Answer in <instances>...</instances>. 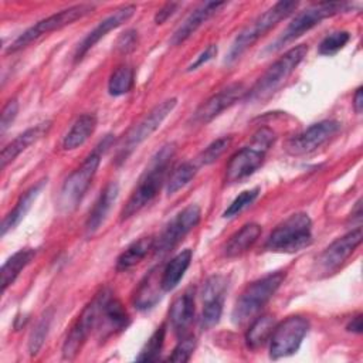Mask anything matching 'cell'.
<instances>
[{"label":"cell","mask_w":363,"mask_h":363,"mask_svg":"<svg viewBox=\"0 0 363 363\" xmlns=\"http://www.w3.org/2000/svg\"><path fill=\"white\" fill-rule=\"evenodd\" d=\"M309 330V320L301 315L286 318L275 326L269 340V357L278 360L294 354Z\"/></svg>","instance_id":"8fae6325"},{"label":"cell","mask_w":363,"mask_h":363,"mask_svg":"<svg viewBox=\"0 0 363 363\" xmlns=\"http://www.w3.org/2000/svg\"><path fill=\"white\" fill-rule=\"evenodd\" d=\"M258 193H259V187L241 191V194H238V196L231 201V204L225 208V211L223 213V216H224L225 218H230V217L237 216L238 213H241L245 207H248V206L258 197Z\"/></svg>","instance_id":"74e56055"},{"label":"cell","mask_w":363,"mask_h":363,"mask_svg":"<svg viewBox=\"0 0 363 363\" xmlns=\"http://www.w3.org/2000/svg\"><path fill=\"white\" fill-rule=\"evenodd\" d=\"M225 4H227L225 1H206L201 6H199L194 11L189 14V17L173 33L170 38V44L179 45L184 43L191 34L197 31L199 27H201L210 17H213Z\"/></svg>","instance_id":"ffe728a7"},{"label":"cell","mask_w":363,"mask_h":363,"mask_svg":"<svg viewBox=\"0 0 363 363\" xmlns=\"http://www.w3.org/2000/svg\"><path fill=\"white\" fill-rule=\"evenodd\" d=\"M194 311V288H189L173 301L169 311L170 325L177 335L186 333L193 322Z\"/></svg>","instance_id":"7402d4cb"},{"label":"cell","mask_w":363,"mask_h":363,"mask_svg":"<svg viewBox=\"0 0 363 363\" xmlns=\"http://www.w3.org/2000/svg\"><path fill=\"white\" fill-rule=\"evenodd\" d=\"M179 7V3H166L163 7H160L157 10V13L155 14V23L156 24H163L170 16H173L176 13Z\"/></svg>","instance_id":"7bdbcfd3"},{"label":"cell","mask_w":363,"mask_h":363,"mask_svg":"<svg viewBox=\"0 0 363 363\" xmlns=\"http://www.w3.org/2000/svg\"><path fill=\"white\" fill-rule=\"evenodd\" d=\"M231 143V138L230 136H223L216 139L214 142H211L199 156V162L201 164H211L214 163L224 152L225 149L230 146Z\"/></svg>","instance_id":"8d00e7d4"},{"label":"cell","mask_w":363,"mask_h":363,"mask_svg":"<svg viewBox=\"0 0 363 363\" xmlns=\"http://www.w3.org/2000/svg\"><path fill=\"white\" fill-rule=\"evenodd\" d=\"M177 104L176 98H169L160 104H157L155 108L149 111L126 135L123 139L119 150H118V160L123 162L126 157L150 135L159 129V126L163 123V121L167 118V115L174 109Z\"/></svg>","instance_id":"9c48e42d"},{"label":"cell","mask_w":363,"mask_h":363,"mask_svg":"<svg viewBox=\"0 0 363 363\" xmlns=\"http://www.w3.org/2000/svg\"><path fill=\"white\" fill-rule=\"evenodd\" d=\"M138 47V31L128 30L116 41V50L122 54H128Z\"/></svg>","instance_id":"60d3db41"},{"label":"cell","mask_w":363,"mask_h":363,"mask_svg":"<svg viewBox=\"0 0 363 363\" xmlns=\"http://www.w3.org/2000/svg\"><path fill=\"white\" fill-rule=\"evenodd\" d=\"M349 7L350 4L345 1H325L305 9L291 20V23L282 31V34L267 48V51L274 52L282 48L285 44L294 41L295 38L301 37L315 26L320 24V21H323L325 18L336 16L339 13H345L349 10Z\"/></svg>","instance_id":"52a82bcc"},{"label":"cell","mask_w":363,"mask_h":363,"mask_svg":"<svg viewBox=\"0 0 363 363\" xmlns=\"http://www.w3.org/2000/svg\"><path fill=\"white\" fill-rule=\"evenodd\" d=\"M284 279L285 271H275L247 285L234 305L233 322L242 325L252 319L274 296Z\"/></svg>","instance_id":"5b68a950"},{"label":"cell","mask_w":363,"mask_h":363,"mask_svg":"<svg viewBox=\"0 0 363 363\" xmlns=\"http://www.w3.org/2000/svg\"><path fill=\"white\" fill-rule=\"evenodd\" d=\"M191 257H193L191 250L186 248V250L180 251L177 255H174L167 262V265L162 271V277H160V286L164 292H169L179 285V282L182 281L184 272L187 271V268L191 262Z\"/></svg>","instance_id":"484cf974"},{"label":"cell","mask_w":363,"mask_h":363,"mask_svg":"<svg viewBox=\"0 0 363 363\" xmlns=\"http://www.w3.org/2000/svg\"><path fill=\"white\" fill-rule=\"evenodd\" d=\"M196 349V337L194 336H183L180 342L173 349L172 354L167 357L169 362L174 363H184L189 362L193 352Z\"/></svg>","instance_id":"f35d334b"},{"label":"cell","mask_w":363,"mask_h":363,"mask_svg":"<svg viewBox=\"0 0 363 363\" xmlns=\"http://www.w3.org/2000/svg\"><path fill=\"white\" fill-rule=\"evenodd\" d=\"M136 11L135 4H126L121 9H116L112 14H109L106 18L101 20L78 44L75 54H74V61L78 62L82 60V57L101 40L104 38L111 30L122 26L125 21H128Z\"/></svg>","instance_id":"e0dca14e"},{"label":"cell","mask_w":363,"mask_h":363,"mask_svg":"<svg viewBox=\"0 0 363 363\" xmlns=\"http://www.w3.org/2000/svg\"><path fill=\"white\" fill-rule=\"evenodd\" d=\"M340 129V123L333 119L320 121L318 123L311 125L305 130L299 132L298 135L292 136L286 145L285 150L292 156L308 155L326 142H329Z\"/></svg>","instance_id":"4fadbf2b"},{"label":"cell","mask_w":363,"mask_h":363,"mask_svg":"<svg viewBox=\"0 0 363 363\" xmlns=\"http://www.w3.org/2000/svg\"><path fill=\"white\" fill-rule=\"evenodd\" d=\"M261 235V225L257 223H248L242 225L225 244L224 254L228 258H235L247 252Z\"/></svg>","instance_id":"4316f807"},{"label":"cell","mask_w":363,"mask_h":363,"mask_svg":"<svg viewBox=\"0 0 363 363\" xmlns=\"http://www.w3.org/2000/svg\"><path fill=\"white\" fill-rule=\"evenodd\" d=\"M176 153V145L167 143L160 147L150 159L149 164L146 166L145 172L139 177L132 194L129 196L126 204L121 211V220H128L136 213H139L143 207H146L160 191L170 163Z\"/></svg>","instance_id":"6da1fadb"},{"label":"cell","mask_w":363,"mask_h":363,"mask_svg":"<svg viewBox=\"0 0 363 363\" xmlns=\"http://www.w3.org/2000/svg\"><path fill=\"white\" fill-rule=\"evenodd\" d=\"M197 173V167L196 164L190 163V162H184L182 164H179L169 176L167 179V186H166V191L167 194H174L176 191H179L180 189H183L186 184L190 183V180L196 176Z\"/></svg>","instance_id":"d6a6232c"},{"label":"cell","mask_w":363,"mask_h":363,"mask_svg":"<svg viewBox=\"0 0 363 363\" xmlns=\"http://www.w3.org/2000/svg\"><path fill=\"white\" fill-rule=\"evenodd\" d=\"M18 112V104L16 99H10L6 102L1 111V119H0V132L4 133L10 125L14 122Z\"/></svg>","instance_id":"ab89813d"},{"label":"cell","mask_w":363,"mask_h":363,"mask_svg":"<svg viewBox=\"0 0 363 363\" xmlns=\"http://www.w3.org/2000/svg\"><path fill=\"white\" fill-rule=\"evenodd\" d=\"M308 54V45L299 44L288 50L282 57H279L268 69L257 79L250 91H247V99L251 102H262L271 98L282 84L289 78L295 68Z\"/></svg>","instance_id":"277c9868"},{"label":"cell","mask_w":363,"mask_h":363,"mask_svg":"<svg viewBox=\"0 0 363 363\" xmlns=\"http://www.w3.org/2000/svg\"><path fill=\"white\" fill-rule=\"evenodd\" d=\"M95 9V4L91 3H81V4H75L71 6L68 9L60 10L58 13H54L40 21H37L34 26L28 27L26 31H23L9 47H7V52H16L24 47H27L28 44H31L33 41L38 40L40 37L60 30L65 26L72 24L74 21L88 16L89 13H92V10Z\"/></svg>","instance_id":"ba28073f"},{"label":"cell","mask_w":363,"mask_h":363,"mask_svg":"<svg viewBox=\"0 0 363 363\" xmlns=\"http://www.w3.org/2000/svg\"><path fill=\"white\" fill-rule=\"evenodd\" d=\"M227 291V279L223 275H213L206 279L201 291L203 312L200 318L201 329H211L220 322Z\"/></svg>","instance_id":"9a60e30c"},{"label":"cell","mask_w":363,"mask_h":363,"mask_svg":"<svg viewBox=\"0 0 363 363\" xmlns=\"http://www.w3.org/2000/svg\"><path fill=\"white\" fill-rule=\"evenodd\" d=\"M34 257H35V250L21 248L7 258V261L3 264L0 271V284H1L3 292L16 281L20 272L33 261Z\"/></svg>","instance_id":"83f0119b"},{"label":"cell","mask_w":363,"mask_h":363,"mask_svg":"<svg viewBox=\"0 0 363 363\" xmlns=\"http://www.w3.org/2000/svg\"><path fill=\"white\" fill-rule=\"evenodd\" d=\"M201 210L197 204H189L179 211L155 238L153 251L156 255H164L172 251L200 221Z\"/></svg>","instance_id":"7c38bea8"},{"label":"cell","mask_w":363,"mask_h":363,"mask_svg":"<svg viewBox=\"0 0 363 363\" xmlns=\"http://www.w3.org/2000/svg\"><path fill=\"white\" fill-rule=\"evenodd\" d=\"M164 335H166V329L164 325H160L147 339V342L145 343V346L142 347L139 356L136 357L138 362H155L159 359L163 343H164Z\"/></svg>","instance_id":"e575fe53"},{"label":"cell","mask_w":363,"mask_h":363,"mask_svg":"<svg viewBox=\"0 0 363 363\" xmlns=\"http://www.w3.org/2000/svg\"><path fill=\"white\" fill-rule=\"evenodd\" d=\"M347 330L354 332V333H362L363 330V323H362V315H356L352 318V320L347 325Z\"/></svg>","instance_id":"f6af8a7d"},{"label":"cell","mask_w":363,"mask_h":363,"mask_svg":"<svg viewBox=\"0 0 363 363\" xmlns=\"http://www.w3.org/2000/svg\"><path fill=\"white\" fill-rule=\"evenodd\" d=\"M52 315H54V311L50 308L48 311H45L43 313V316L40 318V320L34 326V329H33V332L28 337V352H30L31 356H35L40 352V349H41V346H43V343H44V340L48 335L51 320H52Z\"/></svg>","instance_id":"836d02e7"},{"label":"cell","mask_w":363,"mask_h":363,"mask_svg":"<svg viewBox=\"0 0 363 363\" xmlns=\"http://www.w3.org/2000/svg\"><path fill=\"white\" fill-rule=\"evenodd\" d=\"M96 116L94 113H82L72 123L71 129L65 133L61 146L64 150H74L82 146L96 128Z\"/></svg>","instance_id":"d4e9b609"},{"label":"cell","mask_w":363,"mask_h":363,"mask_svg":"<svg viewBox=\"0 0 363 363\" xmlns=\"http://www.w3.org/2000/svg\"><path fill=\"white\" fill-rule=\"evenodd\" d=\"M312 242V221L306 213H295L278 224L265 241V250L296 252Z\"/></svg>","instance_id":"8992f818"},{"label":"cell","mask_w":363,"mask_h":363,"mask_svg":"<svg viewBox=\"0 0 363 363\" xmlns=\"http://www.w3.org/2000/svg\"><path fill=\"white\" fill-rule=\"evenodd\" d=\"M216 54H217V45L216 44H210L204 51H201L197 57H196V60L187 67V71H194V69H197L199 67H201L203 64H206V62H208L210 60H213V57H216Z\"/></svg>","instance_id":"b9f144b4"},{"label":"cell","mask_w":363,"mask_h":363,"mask_svg":"<svg viewBox=\"0 0 363 363\" xmlns=\"http://www.w3.org/2000/svg\"><path fill=\"white\" fill-rule=\"evenodd\" d=\"M353 109L356 113H362L363 109V94H362V86H359L353 95Z\"/></svg>","instance_id":"ee69618b"},{"label":"cell","mask_w":363,"mask_h":363,"mask_svg":"<svg viewBox=\"0 0 363 363\" xmlns=\"http://www.w3.org/2000/svg\"><path fill=\"white\" fill-rule=\"evenodd\" d=\"M108 292V289H102L99 294H96V296L82 309V312L71 326L62 345V357L65 360H71L78 354L79 349L85 343L92 329L96 328L101 306Z\"/></svg>","instance_id":"30bf717a"},{"label":"cell","mask_w":363,"mask_h":363,"mask_svg":"<svg viewBox=\"0 0 363 363\" xmlns=\"http://www.w3.org/2000/svg\"><path fill=\"white\" fill-rule=\"evenodd\" d=\"M51 128V122L45 121L41 122L33 128L26 129L23 133H20L16 139H13L7 146L3 147L1 150V156H0V162H1V167L4 169L9 163H11L21 152H24L30 145L35 143L37 140H40L43 136L47 135V132Z\"/></svg>","instance_id":"44dd1931"},{"label":"cell","mask_w":363,"mask_h":363,"mask_svg":"<svg viewBox=\"0 0 363 363\" xmlns=\"http://www.w3.org/2000/svg\"><path fill=\"white\" fill-rule=\"evenodd\" d=\"M350 40V34L347 31H335L326 35L319 44V54L320 55H333L340 51Z\"/></svg>","instance_id":"d590c367"},{"label":"cell","mask_w":363,"mask_h":363,"mask_svg":"<svg viewBox=\"0 0 363 363\" xmlns=\"http://www.w3.org/2000/svg\"><path fill=\"white\" fill-rule=\"evenodd\" d=\"M275 326H277V322L272 315H261L255 318V320L251 323L245 335L247 346L251 349H257L262 346L271 337Z\"/></svg>","instance_id":"4dcf8cb0"},{"label":"cell","mask_w":363,"mask_h":363,"mask_svg":"<svg viewBox=\"0 0 363 363\" xmlns=\"http://www.w3.org/2000/svg\"><path fill=\"white\" fill-rule=\"evenodd\" d=\"M45 184H47V180H40L38 183L33 184L28 190H26L20 196L14 208L10 213H7V216L1 221V227H0V235L1 237H4L10 230L16 228L20 224V221L27 216L33 203L35 201V199L38 197V194L41 193V190Z\"/></svg>","instance_id":"603a6c76"},{"label":"cell","mask_w":363,"mask_h":363,"mask_svg":"<svg viewBox=\"0 0 363 363\" xmlns=\"http://www.w3.org/2000/svg\"><path fill=\"white\" fill-rule=\"evenodd\" d=\"M245 94H247V89L244 88L242 84H238V82L223 88L194 111V113L190 118V122L193 125H206L211 122L224 109L230 108L238 99L244 98Z\"/></svg>","instance_id":"5bb4252c"},{"label":"cell","mask_w":363,"mask_h":363,"mask_svg":"<svg viewBox=\"0 0 363 363\" xmlns=\"http://www.w3.org/2000/svg\"><path fill=\"white\" fill-rule=\"evenodd\" d=\"M135 72L130 65L122 64L115 68L108 81V92L112 96H122L128 94L133 86Z\"/></svg>","instance_id":"1f68e13d"},{"label":"cell","mask_w":363,"mask_h":363,"mask_svg":"<svg viewBox=\"0 0 363 363\" xmlns=\"http://www.w3.org/2000/svg\"><path fill=\"white\" fill-rule=\"evenodd\" d=\"M112 142H113L112 135H106V138L104 140H101L99 145L95 146V149L85 157L82 164L79 167H77L65 179V182L60 190V196H58V201H57L60 211L69 213L77 208V206L81 203L82 197L88 191V189L96 174L102 155L106 152L108 147H111Z\"/></svg>","instance_id":"7a4b0ae2"},{"label":"cell","mask_w":363,"mask_h":363,"mask_svg":"<svg viewBox=\"0 0 363 363\" xmlns=\"http://www.w3.org/2000/svg\"><path fill=\"white\" fill-rule=\"evenodd\" d=\"M118 193H119V186L115 182H111L104 187V190L101 191L99 197L96 199L94 207L91 208L86 223H85V230L89 235H92L102 225L112 204L116 201Z\"/></svg>","instance_id":"cb8c5ba5"},{"label":"cell","mask_w":363,"mask_h":363,"mask_svg":"<svg viewBox=\"0 0 363 363\" xmlns=\"http://www.w3.org/2000/svg\"><path fill=\"white\" fill-rule=\"evenodd\" d=\"M362 235V227L359 225L347 234L336 238L332 244H329V247L322 251V254L316 259L318 268L326 274L336 271L360 245Z\"/></svg>","instance_id":"2e32d148"},{"label":"cell","mask_w":363,"mask_h":363,"mask_svg":"<svg viewBox=\"0 0 363 363\" xmlns=\"http://www.w3.org/2000/svg\"><path fill=\"white\" fill-rule=\"evenodd\" d=\"M129 325V315L123 305L121 303L119 299L113 298L111 292L105 296L101 312H99V319L96 326H99V335L101 339H106L111 335H115Z\"/></svg>","instance_id":"d6986e66"},{"label":"cell","mask_w":363,"mask_h":363,"mask_svg":"<svg viewBox=\"0 0 363 363\" xmlns=\"http://www.w3.org/2000/svg\"><path fill=\"white\" fill-rule=\"evenodd\" d=\"M298 1H278L261 16H258L250 26H247L233 41L224 62L231 64L238 60L252 44H255L262 35H265L271 28H274L281 20L286 18L292 14L294 10L298 7Z\"/></svg>","instance_id":"3957f363"},{"label":"cell","mask_w":363,"mask_h":363,"mask_svg":"<svg viewBox=\"0 0 363 363\" xmlns=\"http://www.w3.org/2000/svg\"><path fill=\"white\" fill-rule=\"evenodd\" d=\"M155 247V238L152 235L142 237L132 244H129L116 259V269L125 271L139 264Z\"/></svg>","instance_id":"f546056e"},{"label":"cell","mask_w":363,"mask_h":363,"mask_svg":"<svg viewBox=\"0 0 363 363\" xmlns=\"http://www.w3.org/2000/svg\"><path fill=\"white\" fill-rule=\"evenodd\" d=\"M265 149L255 145L245 146L235 152L225 166V182L235 183L255 173L265 159Z\"/></svg>","instance_id":"ac0fdd59"},{"label":"cell","mask_w":363,"mask_h":363,"mask_svg":"<svg viewBox=\"0 0 363 363\" xmlns=\"http://www.w3.org/2000/svg\"><path fill=\"white\" fill-rule=\"evenodd\" d=\"M160 291H163L160 286V279L156 278V269H152L135 292V308L139 311H147L153 308L160 301Z\"/></svg>","instance_id":"f1b7e54d"}]
</instances>
